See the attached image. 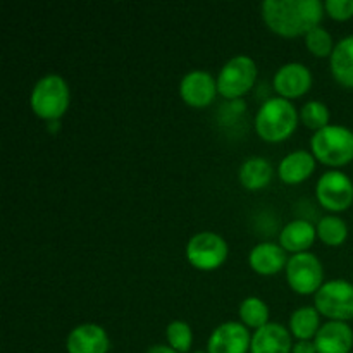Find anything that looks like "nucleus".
<instances>
[{
	"label": "nucleus",
	"instance_id": "1",
	"mask_svg": "<svg viewBox=\"0 0 353 353\" xmlns=\"http://www.w3.org/2000/svg\"><path fill=\"white\" fill-rule=\"evenodd\" d=\"M262 17L274 33L299 37L319 26L324 6L319 0H265Z\"/></svg>",
	"mask_w": 353,
	"mask_h": 353
},
{
	"label": "nucleus",
	"instance_id": "2",
	"mask_svg": "<svg viewBox=\"0 0 353 353\" xmlns=\"http://www.w3.org/2000/svg\"><path fill=\"white\" fill-rule=\"evenodd\" d=\"M299 112L288 99L271 97L265 100L255 116V130L268 141H283L295 131Z\"/></svg>",
	"mask_w": 353,
	"mask_h": 353
},
{
	"label": "nucleus",
	"instance_id": "3",
	"mask_svg": "<svg viewBox=\"0 0 353 353\" xmlns=\"http://www.w3.org/2000/svg\"><path fill=\"white\" fill-rule=\"evenodd\" d=\"M314 157L327 165H345L353 159V131L330 124L316 131L310 140Z\"/></svg>",
	"mask_w": 353,
	"mask_h": 353
},
{
	"label": "nucleus",
	"instance_id": "4",
	"mask_svg": "<svg viewBox=\"0 0 353 353\" xmlns=\"http://www.w3.org/2000/svg\"><path fill=\"white\" fill-rule=\"evenodd\" d=\"M69 86L59 74H47L38 79L31 92V107L41 119L57 121L68 110Z\"/></svg>",
	"mask_w": 353,
	"mask_h": 353
},
{
	"label": "nucleus",
	"instance_id": "5",
	"mask_svg": "<svg viewBox=\"0 0 353 353\" xmlns=\"http://www.w3.org/2000/svg\"><path fill=\"white\" fill-rule=\"evenodd\" d=\"M257 79V64L248 55H234L226 62L217 76V92L228 100H238L254 86Z\"/></svg>",
	"mask_w": 353,
	"mask_h": 353
},
{
	"label": "nucleus",
	"instance_id": "6",
	"mask_svg": "<svg viewBox=\"0 0 353 353\" xmlns=\"http://www.w3.org/2000/svg\"><path fill=\"white\" fill-rule=\"evenodd\" d=\"M316 309L331 321L353 319V285L331 279L316 292Z\"/></svg>",
	"mask_w": 353,
	"mask_h": 353
},
{
	"label": "nucleus",
	"instance_id": "7",
	"mask_svg": "<svg viewBox=\"0 0 353 353\" xmlns=\"http://www.w3.org/2000/svg\"><path fill=\"white\" fill-rule=\"evenodd\" d=\"M186 257L190 264L202 271L219 268L228 257V245L223 236L212 231H202L190 238L186 245Z\"/></svg>",
	"mask_w": 353,
	"mask_h": 353
},
{
	"label": "nucleus",
	"instance_id": "8",
	"mask_svg": "<svg viewBox=\"0 0 353 353\" xmlns=\"http://www.w3.org/2000/svg\"><path fill=\"white\" fill-rule=\"evenodd\" d=\"M323 264L310 252H302L290 257L286 264V279L296 293H316L323 286Z\"/></svg>",
	"mask_w": 353,
	"mask_h": 353
},
{
	"label": "nucleus",
	"instance_id": "9",
	"mask_svg": "<svg viewBox=\"0 0 353 353\" xmlns=\"http://www.w3.org/2000/svg\"><path fill=\"white\" fill-rule=\"evenodd\" d=\"M317 200L327 210H345L353 202V183L345 172L326 171L316 186Z\"/></svg>",
	"mask_w": 353,
	"mask_h": 353
},
{
	"label": "nucleus",
	"instance_id": "10",
	"mask_svg": "<svg viewBox=\"0 0 353 353\" xmlns=\"http://www.w3.org/2000/svg\"><path fill=\"white\" fill-rule=\"evenodd\" d=\"M252 336L247 326L236 321H228L212 331L207 343L209 353H247Z\"/></svg>",
	"mask_w": 353,
	"mask_h": 353
},
{
	"label": "nucleus",
	"instance_id": "11",
	"mask_svg": "<svg viewBox=\"0 0 353 353\" xmlns=\"http://www.w3.org/2000/svg\"><path fill=\"white\" fill-rule=\"evenodd\" d=\"M272 85L283 99H296L309 92L312 85V72L300 62H288L276 71Z\"/></svg>",
	"mask_w": 353,
	"mask_h": 353
},
{
	"label": "nucleus",
	"instance_id": "12",
	"mask_svg": "<svg viewBox=\"0 0 353 353\" xmlns=\"http://www.w3.org/2000/svg\"><path fill=\"white\" fill-rule=\"evenodd\" d=\"M179 93L183 100L192 107H205L214 100L217 93V81L202 69L190 71L179 83Z\"/></svg>",
	"mask_w": 353,
	"mask_h": 353
},
{
	"label": "nucleus",
	"instance_id": "13",
	"mask_svg": "<svg viewBox=\"0 0 353 353\" xmlns=\"http://www.w3.org/2000/svg\"><path fill=\"white\" fill-rule=\"evenodd\" d=\"M65 347L69 353H107L110 341L102 326L81 324L69 333Z\"/></svg>",
	"mask_w": 353,
	"mask_h": 353
},
{
	"label": "nucleus",
	"instance_id": "14",
	"mask_svg": "<svg viewBox=\"0 0 353 353\" xmlns=\"http://www.w3.org/2000/svg\"><path fill=\"white\" fill-rule=\"evenodd\" d=\"M317 353H348L353 347V331L345 321H330L316 334Z\"/></svg>",
	"mask_w": 353,
	"mask_h": 353
},
{
	"label": "nucleus",
	"instance_id": "15",
	"mask_svg": "<svg viewBox=\"0 0 353 353\" xmlns=\"http://www.w3.org/2000/svg\"><path fill=\"white\" fill-rule=\"evenodd\" d=\"M292 350L293 343L290 331L278 323H268L259 327L252 336V353H290Z\"/></svg>",
	"mask_w": 353,
	"mask_h": 353
},
{
	"label": "nucleus",
	"instance_id": "16",
	"mask_svg": "<svg viewBox=\"0 0 353 353\" xmlns=\"http://www.w3.org/2000/svg\"><path fill=\"white\" fill-rule=\"evenodd\" d=\"M248 262H250L252 269L257 271L259 274L271 276L281 271L288 264V259H286V250L281 245L264 241V243H259L252 248Z\"/></svg>",
	"mask_w": 353,
	"mask_h": 353
},
{
	"label": "nucleus",
	"instance_id": "17",
	"mask_svg": "<svg viewBox=\"0 0 353 353\" xmlns=\"http://www.w3.org/2000/svg\"><path fill=\"white\" fill-rule=\"evenodd\" d=\"M314 168H316L314 154L305 150H295L279 162L278 174L288 185H296V183H302L303 179L309 178Z\"/></svg>",
	"mask_w": 353,
	"mask_h": 353
},
{
	"label": "nucleus",
	"instance_id": "18",
	"mask_svg": "<svg viewBox=\"0 0 353 353\" xmlns=\"http://www.w3.org/2000/svg\"><path fill=\"white\" fill-rule=\"evenodd\" d=\"M316 226L307 219H295L283 228L279 234V243L285 250L302 254L307 252V248L316 240Z\"/></svg>",
	"mask_w": 353,
	"mask_h": 353
},
{
	"label": "nucleus",
	"instance_id": "19",
	"mask_svg": "<svg viewBox=\"0 0 353 353\" xmlns=\"http://www.w3.org/2000/svg\"><path fill=\"white\" fill-rule=\"evenodd\" d=\"M330 65L336 81L353 88V34L334 45Z\"/></svg>",
	"mask_w": 353,
	"mask_h": 353
},
{
	"label": "nucleus",
	"instance_id": "20",
	"mask_svg": "<svg viewBox=\"0 0 353 353\" xmlns=\"http://www.w3.org/2000/svg\"><path fill=\"white\" fill-rule=\"evenodd\" d=\"M272 178V165L264 157H250L241 164L240 181L245 188L259 190L269 185Z\"/></svg>",
	"mask_w": 353,
	"mask_h": 353
},
{
	"label": "nucleus",
	"instance_id": "21",
	"mask_svg": "<svg viewBox=\"0 0 353 353\" xmlns=\"http://www.w3.org/2000/svg\"><path fill=\"white\" fill-rule=\"evenodd\" d=\"M290 330L299 340H309L319 331V310L316 307H300L290 317Z\"/></svg>",
	"mask_w": 353,
	"mask_h": 353
},
{
	"label": "nucleus",
	"instance_id": "22",
	"mask_svg": "<svg viewBox=\"0 0 353 353\" xmlns=\"http://www.w3.org/2000/svg\"><path fill=\"white\" fill-rule=\"evenodd\" d=\"M240 317L245 326L250 327H262L268 324L269 319V307L265 305L264 300L257 296H248L241 302L240 305Z\"/></svg>",
	"mask_w": 353,
	"mask_h": 353
},
{
	"label": "nucleus",
	"instance_id": "23",
	"mask_svg": "<svg viewBox=\"0 0 353 353\" xmlns=\"http://www.w3.org/2000/svg\"><path fill=\"white\" fill-rule=\"evenodd\" d=\"M348 234V228L343 219L336 216H324L317 223V236L327 245L343 243Z\"/></svg>",
	"mask_w": 353,
	"mask_h": 353
},
{
	"label": "nucleus",
	"instance_id": "24",
	"mask_svg": "<svg viewBox=\"0 0 353 353\" xmlns=\"http://www.w3.org/2000/svg\"><path fill=\"white\" fill-rule=\"evenodd\" d=\"M300 119L307 128L319 131L330 126V110H327L326 103L319 102V100H310L300 110Z\"/></svg>",
	"mask_w": 353,
	"mask_h": 353
},
{
	"label": "nucleus",
	"instance_id": "25",
	"mask_svg": "<svg viewBox=\"0 0 353 353\" xmlns=\"http://www.w3.org/2000/svg\"><path fill=\"white\" fill-rule=\"evenodd\" d=\"M165 336H168L169 347L174 348L176 352L185 353L192 347V327L185 323V321H172L165 330Z\"/></svg>",
	"mask_w": 353,
	"mask_h": 353
},
{
	"label": "nucleus",
	"instance_id": "26",
	"mask_svg": "<svg viewBox=\"0 0 353 353\" xmlns=\"http://www.w3.org/2000/svg\"><path fill=\"white\" fill-rule=\"evenodd\" d=\"M305 43L307 48L317 57H326V55L333 54L334 50L333 37H331L330 31L321 26L314 28L305 34Z\"/></svg>",
	"mask_w": 353,
	"mask_h": 353
},
{
	"label": "nucleus",
	"instance_id": "27",
	"mask_svg": "<svg viewBox=\"0 0 353 353\" xmlns=\"http://www.w3.org/2000/svg\"><path fill=\"white\" fill-rule=\"evenodd\" d=\"M324 9L334 19H350L353 16V0H326Z\"/></svg>",
	"mask_w": 353,
	"mask_h": 353
},
{
	"label": "nucleus",
	"instance_id": "28",
	"mask_svg": "<svg viewBox=\"0 0 353 353\" xmlns=\"http://www.w3.org/2000/svg\"><path fill=\"white\" fill-rule=\"evenodd\" d=\"M292 353H317L316 343H312L309 340H300L299 343L293 345Z\"/></svg>",
	"mask_w": 353,
	"mask_h": 353
},
{
	"label": "nucleus",
	"instance_id": "29",
	"mask_svg": "<svg viewBox=\"0 0 353 353\" xmlns=\"http://www.w3.org/2000/svg\"><path fill=\"white\" fill-rule=\"evenodd\" d=\"M147 353H179V352H176L174 348L171 347H165V345H155V347L148 348Z\"/></svg>",
	"mask_w": 353,
	"mask_h": 353
},
{
	"label": "nucleus",
	"instance_id": "30",
	"mask_svg": "<svg viewBox=\"0 0 353 353\" xmlns=\"http://www.w3.org/2000/svg\"><path fill=\"white\" fill-rule=\"evenodd\" d=\"M195 353H203V352H195Z\"/></svg>",
	"mask_w": 353,
	"mask_h": 353
}]
</instances>
